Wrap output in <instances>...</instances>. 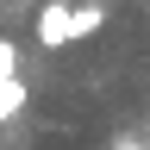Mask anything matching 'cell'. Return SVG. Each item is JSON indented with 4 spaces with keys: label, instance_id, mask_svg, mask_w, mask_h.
Here are the masks:
<instances>
[{
    "label": "cell",
    "instance_id": "277c9868",
    "mask_svg": "<svg viewBox=\"0 0 150 150\" xmlns=\"http://www.w3.org/2000/svg\"><path fill=\"white\" fill-rule=\"evenodd\" d=\"M13 75H19V44L0 38V81H13Z\"/></svg>",
    "mask_w": 150,
    "mask_h": 150
},
{
    "label": "cell",
    "instance_id": "7a4b0ae2",
    "mask_svg": "<svg viewBox=\"0 0 150 150\" xmlns=\"http://www.w3.org/2000/svg\"><path fill=\"white\" fill-rule=\"evenodd\" d=\"M25 100H31V88L19 81V75H13V81H0V125H13L19 112H25Z\"/></svg>",
    "mask_w": 150,
    "mask_h": 150
},
{
    "label": "cell",
    "instance_id": "3957f363",
    "mask_svg": "<svg viewBox=\"0 0 150 150\" xmlns=\"http://www.w3.org/2000/svg\"><path fill=\"white\" fill-rule=\"evenodd\" d=\"M69 25H75V44H81V38H94V31L106 25V6H100V0H88V6L69 13Z\"/></svg>",
    "mask_w": 150,
    "mask_h": 150
},
{
    "label": "cell",
    "instance_id": "6da1fadb",
    "mask_svg": "<svg viewBox=\"0 0 150 150\" xmlns=\"http://www.w3.org/2000/svg\"><path fill=\"white\" fill-rule=\"evenodd\" d=\"M69 13H75L69 0H50V6H38V25H31V31H38V44H44V50H69V44H75Z\"/></svg>",
    "mask_w": 150,
    "mask_h": 150
},
{
    "label": "cell",
    "instance_id": "5b68a950",
    "mask_svg": "<svg viewBox=\"0 0 150 150\" xmlns=\"http://www.w3.org/2000/svg\"><path fill=\"white\" fill-rule=\"evenodd\" d=\"M119 150H144V144H119Z\"/></svg>",
    "mask_w": 150,
    "mask_h": 150
}]
</instances>
